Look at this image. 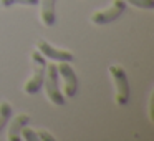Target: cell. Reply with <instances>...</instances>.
I'll return each mask as SVG.
<instances>
[{
  "label": "cell",
  "mask_w": 154,
  "mask_h": 141,
  "mask_svg": "<svg viewBox=\"0 0 154 141\" xmlns=\"http://www.w3.org/2000/svg\"><path fill=\"white\" fill-rule=\"evenodd\" d=\"M20 138H23L25 141H35V139H38V134H37V131H33V130H30V128L23 126V128H22V131H20Z\"/></svg>",
  "instance_id": "12"
},
{
  "label": "cell",
  "mask_w": 154,
  "mask_h": 141,
  "mask_svg": "<svg viewBox=\"0 0 154 141\" xmlns=\"http://www.w3.org/2000/svg\"><path fill=\"white\" fill-rule=\"evenodd\" d=\"M10 118H12L10 103H8V101H2V103H0V133H2V130L7 126V123H8Z\"/></svg>",
  "instance_id": "9"
},
{
  "label": "cell",
  "mask_w": 154,
  "mask_h": 141,
  "mask_svg": "<svg viewBox=\"0 0 154 141\" xmlns=\"http://www.w3.org/2000/svg\"><path fill=\"white\" fill-rule=\"evenodd\" d=\"M126 12V2L124 0H114L113 5H111L108 10H103V12H94L91 15V22L94 25H108L111 22L118 20L121 15Z\"/></svg>",
  "instance_id": "4"
},
{
  "label": "cell",
  "mask_w": 154,
  "mask_h": 141,
  "mask_svg": "<svg viewBox=\"0 0 154 141\" xmlns=\"http://www.w3.org/2000/svg\"><path fill=\"white\" fill-rule=\"evenodd\" d=\"M0 4L4 5V7H12V5H35L40 4V0H0Z\"/></svg>",
  "instance_id": "10"
},
{
  "label": "cell",
  "mask_w": 154,
  "mask_h": 141,
  "mask_svg": "<svg viewBox=\"0 0 154 141\" xmlns=\"http://www.w3.org/2000/svg\"><path fill=\"white\" fill-rule=\"evenodd\" d=\"M37 134H38V138H40V139H43V141H55V138L51 136L48 131H38Z\"/></svg>",
  "instance_id": "13"
},
{
  "label": "cell",
  "mask_w": 154,
  "mask_h": 141,
  "mask_svg": "<svg viewBox=\"0 0 154 141\" xmlns=\"http://www.w3.org/2000/svg\"><path fill=\"white\" fill-rule=\"evenodd\" d=\"M57 70L58 77L65 80V95L68 98H73L78 93V77L71 68L70 61H60V65H57Z\"/></svg>",
  "instance_id": "5"
},
{
  "label": "cell",
  "mask_w": 154,
  "mask_h": 141,
  "mask_svg": "<svg viewBox=\"0 0 154 141\" xmlns=\"http://www.w3.org/2000/svg\"><path fill=\"white\" fill-rule=\"evenodd\" d=\"M45 93H47L48 100L57 106H63L65 105V96L61 95L60 90V80H58V70L55 63L47 65V71H45V80H43Z\"/></svg>",
  "instance_id": "1"
},
{
  "label": "cell",
  "mask_w": 154,
  "mask_h": 141,
  "mask_svg": "<svg viewBox=\"0 0 154 141\" xmlns=\"http://www.w3.org/2000/svg\"><path fill=\"white\" fill-rule=\"evenodd\" d=\"M42 4V22H43L45 27H53L55 25V4L57 0H40Z\"/></svg>",
  "instance_id": "8"
},
{
  "label": "cell",
  "mask_w": 154,
  "mask_h": 141,
  "mask_svg": "<svg viewBox=\"0 0 154 141\" xmlns=\"http://www.w3.org/2000/svg\"><path fill=\"white\" fill-rule=\"evenodd\" d=\"M38 52H40L43 57H48L50 60H55V61H73L75 60L73 53H70L68 50H58V48L51 47V45L45 40L38 42Z\"/></svg>",
  "instance_id": "6"
},
{
  "label": "cell",
  "mask_w": 154,
  "mask_h": 141,
  "mask_svg": "<svg viewBox=\"0 0 154 141\" xmlns=\"http://www.w3.org/2000/svg\"><path fill=\"white\" fill-rule=\"evenodd\" d=\"M109 75L114 81V86H116V103L119 106H126L129 103V95H131L128 73L124 71V68L121 65H111Z\"/></svg>",
  "instance_id": "2"
},
{
  "label": "cell",
  "mask_w": 154,
  "mask_h": 141,
  "mask_svg": "<svg viewBox=\"0 0 154 141\" xmlns=\"http://www.w3.org/2000/svg\"><path fill=\"white\" fill-rule=\"evenodd\" d=\"M124 2L137 8H143V10H152L154 8V0H124Z\"/></svg>",
  "instance_id": "11"
},
{
  "label": "cell",
  "mask_w": 154,
  "mask_h": 141,
  "mask_svg": "<svg viewBox=\"0 0 154 141\" xmlns=\"http://www.w3.org/2000/svg\"><path fill=\"white\" fill-rule=\"evenodd\" d=\"M30 123V116L28 114H18L15 120H12V124L8 128V139L10 141H20V131L23 126Z\"/></svg>",
  "instance_id": "7"
},
{
  "label": "cell",
  "mask_w": 154,
  "mask_h": 141,
  "mask_svg": "<svg viewBox=\"0 0 154 141\" xmlns=\"http://www.w3.org/2000/svg\"><path fill=\"white\" fill-rule=\"evenodd\" d=\"M32 63H33V75L25 85V93L27 95H35L40 91V88L43 86L45 80V71H47V61L45 57L40 52H33L32 53Z\"/></svg>",
  "instance_id": "3"
}]
</instances>
